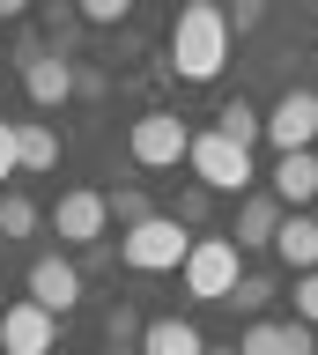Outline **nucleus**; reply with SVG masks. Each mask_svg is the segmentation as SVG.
I'll use <instances>...</instances> for the list:
<instances>
[{"label": "nucleus", "instance_id": "10", "mask_svg": "<svg viewBox=\"0 0 318 355\" xmlns=\"http://www.w3.org/2000/svg\"><path fill=\"white\" fill-rule=\"evenodd\" d=\"M23 89H30V104H37V111L67 104V96H74V60L60 52V44H45V52L23 67Z\"/></svg>", "mask_w": 318, "mask_h": 355}, {"label": "nucleus", "instance_id": "19", "mask_svg": "<svg viewBox=\"0 0 318 355\" xmlns=\"http://www.w3.org/2000/svg\"><path fill=\"white\" fill-rule=\"evenodd\" d=\"M30 230H37V200L0 193V237H30Z\"/></svg>", "mask_w": 318, "mask_h": 355}, {"label": "nucleus", "instance_id": "28", "mask_svg": "<svg viewBox=\"0 0 318 355\" xmlns=\"http://www.w3.org/2000/svg\"><path fill=\"white\" fill-rule=\"evenodd\" d=\"M74 22H82V15H74V8H45V30H52V37H67Z\"/></svg>", "mask_w": 318, "mask_h": 355}, {"label": "nucleus", "instance_id": "22", "mask_svg": "<svg viewBox=\"0 0 318 355\" xmlns=\"http://www.w3.org/2000/svg\"><path fill=\"white\" fill-rule=\"evenodd\" d=\"M82 22L112 30V22H126V0H82Z\"/></svg>", "mask_w": 318, "mask_h": 355}, {"label": "nucleus", "instance_id": "24", "mask_svg": "<svg viewBox=\"0 0 318 355\" xmlns=\"http://www.w3.org/2000/svg\"><path fill=\"white\" fill-rule=\"evenodd\" d=\"M222 15H229V30L245 37V30H259V22H267V8H259V0H237V8H222Z\"/></svg>", "mask_w": 318, "mask_h": 355}, {"label": "nucleus", "instance_id": "31", "mask_svg": "<svg viewBox=\"0 0 318 355\" xmlns=\"http://www.w3.org/2000/svg\"><path fill=\"white\" fill-rule=\"evenodd\" d=\"M311 37H318V30H311Z\"/></svg>", "mask_w": 318, "mask_h": 355}, {"label": "nucleus", "instance_id": "15", "mask_svg": "<svg viewBox=\"0 0 318 355\" xmlns=\"http://www.w3.org/2000/svg\"><path fill=\"white\" fill-rule=\"evenodd\" d=\"M52 163H60V133H52V126H37V119H30V126H15V171L45 178Z\"/></svg>", "mask_w": 318, "mask_h": 355}, {"label": "nucleus", "instance_id": "21", "mask_svg": "<svg viewBox=\"0 0 318 355\" xmlns=\"http://www.w3.org/2000/svg\"><path fill=\"white\" fill-rule=\"evenodd\" d=\"M104 333H112V348H141V333H148V326H141V318H134L126 304H118L112 318H104Z\"/></svg>", "mask_w": 318, "mask_h": 355}, {"label": "nucleus", "instance_id": "20", "mask_svg": "<svg viewBox=\"0 0 318 355\" xmlns=\"http://www.w3.org/2000/svg\"><path fill=\"white\" fill-rule=\"evenodd\" d=\"M229 304H237V311H267V304H274V274H245Z\"/></svg>", "mask_w": 318, "mask_h": 355}, {"label": "nucleus", "instance_id": "6", "mask_svg": "<svg viewBox=\"0 0 318 355\" xmlns=\"http://www.w3.org/2000/svg\"><path fill=\"white\" fill-rule=\"evenodd\" d=\"M52 348H60V318L45 304L15 296V304L0 311V355H52Z\"/></svg>", "mask_w": 318, "mask_h": 355}, {"label": "nucleus", "instance_id": "13", "mask_svg": "<svg viewBox=\"0 0 318 355\" xmlns=\"http://www.w3.org/2000/svg\"><path fill=\"white\" fill-rule=\"evenodd\" d=\"M281 215H289V207H281L274 193L245 200V207H237V252H259V244H274V230H281Z\"/></svg>", "mask_w": 318, "mask_h": 355}, {"label": "nucleus", "instance_id": "14", "mask_svg": "<svg viewBox=\"0 0 318 355\" xmlns=\"http://www.w3.org/2000/svg\"><path fill=\"white\" fill-rule=\"evenodd\" d=\"M141 355H207V340H200V326H193V318H148Z\"/></svg>", "mask_w": 318, "mask_h": 355}, {"label": "nucleus", "instance_id": "8", "mask_svg": "<svg viewBox=\"0 0 318 355\" xmlns=\"http://www.w3.org/2000/svg\"><path fill=\"white\" fill-rule=\"evenodd\" d=\"M30 304H45L52 318H67V311L82 304V266H74V259H60V252L30 259Z\"/></svg>", "mask_w": 318, "mask_h": 355}, {"label": "nucleus", "instance_id": "5", "mask_svg": "<svg viewBox=\"0 0 318 355\" xmlns=\"http://www.w3.org/2000/svg\"><path fill=\"white\" fill-rule=\"evenodd\" d=\"M193 178H200L207 193H245L251 185V148H237V141H222V133L207 126V133H193Z\"/></svg>", "mask_w": 318, "mask_h": 355}, {"label": "nucleus", "instance_id": "9", "mask_svg": "<svg viewBox=\"0 0 318 355\" xmlns=\"http://www.w3.org/2000/svg\"><path fill=\"white\" fill-rule=\"evenodd\" d=\"M104 222H112V200H104V193H60V207H52L60 244H96Z\"/></svg>", "mask_w": 318, "mask_h": 355}, {"label": "nucleus", "instance_id": "1", "mask_svg": "<svg viewBox=\"0 0 318 355\" xmlns=\"http://www.w3.org/2000/svg\"><path fill=\"white\" fill-rule=\"evenodd\" d=\"M222 60H229V15L215 8V0L178 8V22H170V74H185V82H215Z\"/></svg>", "mask_w": 318, "mask_h": 355}, {"label": "nucleus", "instance_id": "23", "mask_svg": "<svg viewBox=\"0 0 318 355\" xmlns=\"http://www.w3.org/2000/svg\"><path fill=\"white\" fill-rule=\"evenodd\" d=\"M296 318L318 326V274H296Z\"/></svg>", "mask_w": 318, "mask_h": 355}, {"label": "nucleus", "instance_id": "7", "mask_svg": "<svg viewBox=\"0 0 318 355\" xmlns=\"http://www.w3.org/2000/svg\"><path fill=\"white\" fill-rule=\"evenodd\" d=\"M267 141H274V155H303L318 141V89H289L281 104L267 111Z\"/></svg>", "mask_w": 318, "mask_h": 355}, {"label": "nucleus", "instance_id": "11", "mask_svg": "<svg viewBox=\"0 0 318 355\" xmlns=\"http://www.w3.org/2000/svg\"><path fill=\"white\" fill-rule=\"evenodd\" d=\"M267 185H274V200H281L289 215H303V207L318 200V155H311V148H303V155H274Z\"/></svg>", "mask_w": 318, "mask_h": 355}, {"label": "nucleus", "instance_id": "27", "mask_svg": "<svg viewBox=\"0 0 318 355\" xmlns=\"http://www.w3.org/2000/svg\"><path fill=\"white\" fill-rule=\"evenodd\" d=\"M0 178H15V126L0 119Z\"/></svg>", "mask_w": 318, "mask_h": 355}, {"label": "nucleus", "instance_id": "29", "mask_svg": "<svg viewBox=\"0 0 318 355\" xmlns=\"http://www.w3.org/2000/svg\"><path fill=\"white\" fill-rule=\"evenodd\" d=\"M104 355H141V348H104Z\"/></svg>", "mask_w": 318, "mask_h": 355}, {"label": "nucleus", "instance_id": "25", "mask_svg": "<svg viewBox=\"0 0 318 355\" xmlns=\"http://www.w3.org/2000/svg\"><path fill=\"white\" fill-rule=\"evenodd\" d=\"M289 355H318V326H303V318H289Z\"/></svg>", "mask_w": 318, "mask_h": 355}, {"label": "nucleus", "instance_id": "4", "mask_svg": "<svg viewBox=\"0 0 318 355\" xmlns=\"http://www.w3.org/2000/svg\"><path fill=\"white\" fill-rule=\"evenodd\" d=\"M126 155H134L141 171H178L185 155H193V126H185L178 111H141L134 133H126Z\"/></svg>", "mask_w": 318, "mask_h": 355}, {"label": "nucleus", "instance_id": "2", "mask_svg": "<svg viewBox=\"0 0 318 355\" xmlns=\"http://www.w3.org/2000/svg\"><path fill=\"white\" fill-rule=\"evenodd\" d=\"M118 259L134 266V274H170V266L185 274V259H193V230H185L178 215H148L141 230L118 237Z\"/></svg>", "mask_w": 318, "mask_h": 355}, {"label": "nucleus", "instance_id": "18", "mask_svg": "<svg viewBox=\"0 0 318 355\" xmlns=\"http://www.w3.org/2000/svg\"><path fill=\"white\" fill-rule=\"evenodd\" d=\"M104 200H112V222H118V230H141V222L156 215V207H148V193H141V185H118V193H104Z\"/></svg>", "mask_w": 318, "mask_h": 355}, {"label": "nucleus", "instance_id": "16", "mask_svg": "<svg viewBox=\"0 0 318 355\" xmlns=\"http://www.w3.org/2000/svg\"><path fill=\"white\" fill-rule=\"evenodd\" d=\"M215 133H222V141H237V148H251V141L267 133V111H251L245 96H229V104L215 111Z\"/></svg>", "mask_w": 318, "mask_h": 355}, {"label": "nucleus", "instance_id": "17", "mask_svg": "<svg viewBox=\"0 0 318 355\" xmlns=\"http://www.w3.org/2000/svg\"><path fill=\"white\" fill-rule=\"evenodd\" d=\"M237 355H289V326H274V318H251L237 333Z\"/></svg>", "mask_w": 318, "mask_h": 355}, {"label": "nucleus", "instance_id": "30", "mask_svg": "<svg viewBox=\"0 0 318 355\" xmlns=\"http://www.w3.org/2000/svg\"><path fill=\"white\" fill-rule=\"evenodd\" d=\"M207 355H237V348H207Z\"/></svg>", "mask_w": 318, "mask_h": 355}, {"label": "nucleus", "instance_id": "26", "mask_svg": "<svg viewBox=\"0 0 318 355\" xmlns=\"http://www.w3.org/2000/svg\"><path fill=\"white\" fill-rule=\"evenodd\" d=\"M200 215H207V185H193V193L178 200V222H185V230H193V222H200Z\"/></svg>", "mask_w": 318, "mask_h": 355}, {"label": "nucleus", "instance_id": "12", "mask_svg": "<svg viewBox=\"0 0 318 355\" xmlns=\"http://www.w3.org/2000/svg\"><path fill=\"white\" fill-rule=\"evenodd\" d=\"M274 259L289 266V274H318V222L311 215H281V230H274Z\"/></svg>", "mask_w": 318, "mask_h": 355}, {"label": "nucleus", "instance_id": "3", "mask_svg": "<svg viewBox=\"0 0 318 355\" xmlns=\"http://www.w3.org/2000/svg\"><path fill=\"white\" fill-rule=\"evenodd\" d=\"M237 282H245V252H237V237H193L185 296H200V304H229Z\"/></svg>", "mask_w": 318, "mask_h": 355}]
</instances>
